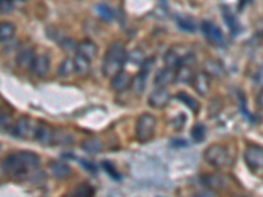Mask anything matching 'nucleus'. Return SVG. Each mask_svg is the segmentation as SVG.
<instances>
[{
    "instance_id": "obj_1",
    "label": "nucleus",
    "mask_w": 263,
    "mask_h": 197,
    "mask_svg": "<svg viewBox=\"0 0 263 197\" xmlns=\"http://www.w3.org/2000/svg\"><path fill=\"white\" fill-rule=\"evenodd\" d=\"M40 167V158L31 151H16L10 154L3 162L4 174L15 179H25Z\"/></svg>"
},
{
    "instance_id": "obj_2",
    "label": "nucleus",
    "mask_w": 263,
    "mask_h": 197,
    "mask_svg": "<svg viewBox=\"0 0 263 197\" xmlns=\"http://www.w3.org/2000/svg\"><path fill=\"white\" fill-rule=\"evenodd\" d=\"M126 60V51L124 45L120 42H115L108 47L103 60V74L107 78L116 77L118 73H121L122 67Z\"/></svg>"
},
{
    "instance_id": "obj_3",
    "label": "nucleus",
    "mask_w": 263,
    "mask_h": 197,
    "mask_svg": "<svg viewBox=\"0 0 263 197\" xmlns=\"http://www.w3.org/2000/svg\"><path fill=\"white\" fill-rule=\"evenodd\" d=\"M157 120L152 113H144L136 122V137L140 142H148L154 137Z\"/></svg>"
},
{
    "instance_id": "obj_4",
    "label": "nucleus",
    "mask_w": 263,
    "mask_h": 197,
    "mask_svg": "<svg viewBox=\"0 0 263 197\" xmlns=\"http://www.w3.org/2000/svg\"><path fill=\"white\" fill-rule=\"evenodd\" d=\"M204 157H206V161L215 168L229 167L232 163V158H230L228 150L225 147L219 146V145L209 147L204 154Z\"/></svg>"
},
{
    "instance_id": "obj_5",
    "label": "nucleus",
    "mask_w": 263,
    "mask_h": 197,
    "mask_svg": "<svg viewBox=\"0 0 263 197\" xmlns=\"http://www.w3.org/2000/svg\"><path fill=\"white\" fill-rule=\"evenodd\" d=\"M38 124L36 121L27 116L20 117L19 120L15 122L14 127H12V136L20 140H27V138H34L36 137V132H37Z\"/></svg>"
},
{
    "instance_id": "obj_6",
    "label": "nucleus",
    "mask_w": 263,
    "mask_h": 197,
    "mask_svg": "<svg viewBox=\"0 0 263 197\" xmlns=\"http://www.w3.org/2000/svg\"><path fill=\"white\" fill-rule=\"evenodd\" d=\"M196 64V58L192 53L180 60V63L175 69V81L180 83H189L192 82L196 74L193 71V66Z\"/></svg>"
},
{
    "instance_id": "obj_7",
    "label": "nucleus",
    "mask_w": 263,
    "mask_h": 197,
    "mask_svg": "<svg viewBox=\"0 0 263 197\" xmlns=\"http://www.w3.org/2000/svg\"><path fill=\"white\" fill-rule=\"evenodd\" d=\"M245 162L249 170L254 174L263 171V149L259 146H249L245 151Z\"/></svg>"
},
{
    "instance_id": "obj_8",
    "label": "nucleus",
    "mask_w": 263,
    "mask_h": 197,
    "mask_svg": "<svg viewBox=\"0 0 263 197\" xmlns=\"http://www.w3.org/2000/svg\"><path fill=\"white\" fill-rule=\"evenodd\" d=\"M188 54H191V51H189L187 47H183V46L171 47L165 55L166 64H167L169 69L175 70L176 67H178V64L180 63V60H182L184 57H187Z\"/></svg>"
},
{
    "instance_id": "obj_9",
    "label": "nucleus",
    "mask_w": 263,
    "mask_h": 197,
    "mask_svg": "<svg viewBox=\"0 0 263 197\" xmlns=\"http://www.w3.org/2000/svg\"><path fill=\"white\" fill-rule=\"evenodd\" d=\"M203 33L207 37V40L213 45H223L224 44V36L221 30L217 25H215L211 21H204L202 25Z\"/></svg>"
},
{
    "instance_id": "obj_10",
    "label": "nucleus",
    "mask_w": 263,
    "mask_h": 197,
    "mask_svg": "<svg viewBox=\"0 0 263 197\" xmlns=\"http://www.w3.org/2000/svg\"><path fill=\"white\" fill-rule=\"evenodd\" d=\"M171 95L166 88H157L149 96V104L153 108H163L169 104Z\"/></svg>"
},
{
    "instance_id": "obj_11",
    "label": "nucleus",
    "mask_w": 263,
    "mask_h": 197,
    "mask_svg": "<svg viewBox=\"0 0 263 197\" xmlns=\"http://www.w3.org/2000/svg\"><path fill=\"white\" fill-rule=\"evenodd\" d=\"M193 90L200 95V96H206L208 95V92L211 91V78L207 77L204 73H199L196 74L195 77H193L192 82Z\"/></svg>"
},
{
    "instance_id": "obj_12",
    "label": "nucleus",
    "mask_w": 263,
    "mask_h": 197,
    "mask_svg": "<svg viewBox=\"0 0 263 197\" xmlns=\"http://www.w3.org/2000/svg\"><path fill=\"white\" fill-rule=\"evenodd\" d=\"M54 129H51L49 125L40 122L34 138L42 145H54Z\"/></svg>"
},
{
    "instance_id": "obj_13",
    "label": "nucleus",
    "mask_w": 263,
    "mask_h": 197,
    "mask_svg": "<svg viewBox=\"0 0 263 197\" xmlns=\"http://www.w3.org/2000/svg\"><path fill=\"white\" fill-rule=\"evenodd\" d=\"M202 181L208 189H212V190L223 189V188L226 187V183H228L226 177L220 174L206 175V176L203 177Z\"/></svg>"
},
{
    "instance_id": "obj_14",
    "label": "nucleus",
    "mask_w": 263,
    "mask_h": 197,
    "mask_svg": "<svg viewBox=\"0 0 263 197\" xmlns=\"http://www.w3.org/2000/svg\"><path fill=\"white\" fill-rule=\"evenodd\" d=\"M174 81H175V70L166 67V69H162V70L158 71V74H157V77L154 79V83L158 88H165L167 86H170Z\"/></svg>"
},
{
    "instance_id": "obj_15",
    "label": "nucleus",
    "mask_w": 263,
    "mask_h": 197,
    "mask_svg": "<svg viewBox=\"0 0 263 197\" xmlns=\"http://www.w3.org/2000/svg\"><path fill=\"white\" fill-rule=\"evenodd\" d=\"M132 81H133V78L129 73H125V71H121V73H118L116 77L112 78V88L117 92H122L125 91L126 88H129L132 86Z\"/></svg>"
},
{
    "instance_id": "obj_16",
    "label": "nucleus",
    "mask_w": 263,
    "mask_h": 197,
    "mask_svg": "<svg viewBox=\"0 0 263 197\" xmlns=\"http://www.w3.org/2000/svg\"><path fill=\"white\" fill-rule=\"evenodd\" d=\"M78 54L82 55V57H85L86 59H88L90 62L96 58V54H98V47L96 45L90 40H85L82 41L81 44H78Z\"/></svg>"
},
{
    "instance_id": "obj_17",
    "label": "nucleus",
    "mask_w": 263,
    "mask_h": 197,
    "mask_svg": "<svg viewBox=\"0 0 263 197\" xmlns=\"http://www.w3.org/2000/svg\"><path fill=\"white\" fill-rule=\"evenodd\" d=\"M36 57H37V55H36L33 49H31V47L23 49L20 53L17 54V64H19V67H21V69H32L34 60H36Z\"/></svg>"
},
{
    "instance_id": "obj_18",
    "label": "nucleus",
    "mask_w": 263,
    "mask_h": 197,
    "mask_svg": "<svg viewBox=\"0 0 263 197\" xmlns=\"http://www.w3.org/2000/svg\"><path fill=\"white\" fill-rule=\"evenodd\" d=\"M49 170L53 174V176L57 177V179H64L71 175V167L69 164L63 163L61 161H53L49 163Z\"/></svg>"
},
{
    "instance_id": "obj_19",
    "label": "nucleus",
    "mask_w": 263,
    "mask_h": 197,
    "mask_svg": "<svg viewBox=\"0 0 263 197\" xmlns=\"http://www.w3.org/2000/svg\"><path fill=\"white\" fill-rule=\"evenodd\" d=\"M31 70L37 77H45L49 73V70H50V59L46 55H38V57H36V60H34Z\"/></svg>"
},
{
    "instance_id": "obj_20",
    "label": "nucleus",
    "mask_w": 263,
    "mask_h": 197,
    "mask_svg": "<svg viewBox=\"0 0 263 197\" xmlns=\"http://www.w3.org/2000/svg\"><path fill=\"white\" fill-rule=\"evenodd\" d=\"M204 74L209 78H217V79H220V78L224 77L225 71H224V67L217 60L207 59L204 62Z\"/></svg>"
},
{
    "instance_id": "obj_21",
    "label": "nucleus",
    "mask_w": 263,
    "mask_h": 197,
    "mask_svg": "<svg viewBox=\"0 0 263 197\" xmlns=\"http://www.w3.org/2000/svg\"><path fill=\"white\" fill-rule=\"evenodd\" d=\"M16 33V27L11 21H2L0 23V42H7Z\"/></svg>"
},
{
    "instance_id": "obj_22",
    "label": "nucleus",
    "mask_w": 263,
    "mask_h": 197,
    "mask_svg": "<svg viewBox=\"0 0 263 197\" xmlns=\"http://www.w3.org/2000/svg\"><path fill=\"white\" fill-rule=\"evenodd\" d=\"M148 71L145 70H141L135 78H133V81H132V88L135 91L136 94L140 95L144 92L145 90V84H146V78H148Z\"/></svg>"
},
{
    "instance_id": "obj_23",
    "label": "nucleus",
    "mask_w": 263,
    "mask_h": 197,
    "mask_svg": "<svg viewBox=\"0 0 263 197\" xmlns=\"http://www.w3.org/2000/svg\"><path fill=\"white\" fill-rule=\"evenodd\" d=\"M82 149L88 154H98L103 150V144L98 138H87L83 141Z\"/></svg>"
},
{
    "instance_id": "obj_24",
    "label": "nucleus",
    "mask_w": 263,
    "mask_h": 197,
    "mask_svg": "<svg viewBox=\"0 0 263 197\" xmlns=\"http://www.w3.org/2000/svg\"><path fill=\"white\" fill-rule=\"evenodd\" d=\"M74 66L75 73H78L79 75H87L90 69H91V62L88 59H86L85 57H82V55L77 54V57L74 58Z\"/></svg>"
},
{
    "instance_id": "obj_25",
    "label": "nucleus",
    "mask_w": 263,
    "mask_h": 197,
    "mask_svg": "<svg viewBox=\"0 0 263 197\" xmlns=\"http://www.w3.org/2000/svg\"><path fill=\"white\" fill-rule=\"evenodd\" d=\"M63 197H94V188L88 184H82Z\"/></svg>"
},
{
    "instance_id": "obj_26",
    "label": "nucleus",
    "mask_w": 263,
    "mask_h": 197,
    "mask_svg": "<svg viewBox=\"0 0 263 197\" xmlns=\"http://www.w3.org/2000/svg\"><path fill=\"white\" fill-rule=\"evenodd\" d=\"M176 99H178L179 101H182L183 104H186L187 107L192 110V112H195V113L199 112V109H200L199 101L195 100L192 96H189V95L186 94V92H179V94L176 95Z\"/></svg>"
},
{
    "instance_id": "obj_27",
    "label": "nucleus",
    "mask_w": 263,
    "mask_h": 197,
    "mask_svg": "<svg viewBox=\"0 0 263 197\" xmlns=\"http://www.w3.org/2000/svg\"><path fill=\"white\" fill-rule=\"evenodd\" d=\"M223 17L224 20H225L226 25H228V28H229V30L232 32L233 34L238 33V30H240V27H238V21H237V19L234 17V15L230 12L228 8H223Z\"/></svg>"
},
{
    "instance_id": "obj_28",
    "label": "nucleus",
    "mask_w": 263,
    "mask_h": 197,
    "mask_svg": "<svg viewBox=\"0 0 263 197\" xmlns=\"http://www.w3.org/2000/svg\"><path fill=\"white\" fill-rule=\"evenodd\" d=\"M58 73L62 78H69L71 77L73 74L75 73V66H74V59L71 58H66V59L62 60L61 66L58 69Z\"/></svg>"
},
{
    "instance_id": "obj_29",
    "label": "nucleus",
    "mask_w": 263,
    "mask_h": 197,
    "mask_svg": "<svg viewBox=\"0 0 263 197\" xmlns=\"http://www.w3.org/2000/svg\"><path fill=\"white\" fill-rule=\"evenodd\" d=\"M206 136H207V129L203 124L195 125L192 130H191V137H192V140L195 141L196 144L203 142L204 138H206Z\"/></svg>"
},
{
    "instance_id": "obj_30",
    "label": "nucleus",
    "mask_w": 263,
    "mask_h": 197,
    "mask_svg": "<svg viewBox=\"0 0 263 197\" xmlns=\"http://www.w3.org/2000/svg\"><path fill=\"white\" fill-rule=\"evenodd\" d=\"M96 10H98L99 16L103 17L104 20H113L115 15H113V12H112V10L108 7V6H105V4H99V6H96Z\"/></svg>"
},
{
    "instance_id": "obj_31",
    "label": "nucleus",
    "mask_w": 263,
    "mask_h": 197,
    "mask_svg": "<svg viewBox=\"0 0 263 197\" xmlns=\"http://www.w3.org/2000/svg\"><path fill=\"white\" fill-rule=\"evenodd\" d=\"M221 107H223V103H221V100H220L219 97L212 99V101L209 103V108H208L209 117H215L216 114H219V112L221 110Z\"/></svg>"
},
{
    "instance_id": "obj_32",
    "label": "nucleus",
    "mask_w": 263,
    "mask_h": 197,
    "mask_svg": "<svg viewBox=\"0 0 263 197\" xmlns=\"http://www.w3.org/2000/svg\"><path fill=\"white\" fill-rule=\"evenodd\" d=\"M178 25L180 29L186 30V32H195L196 30V24L193 23L192 20H189V19H178Z\"/></svg>"
},
{
    "instance_id": "obj_33",
    "label": "nucleus",
    "mask_w": 263,
    "mask_h": 197,
    "mask_svg": "<svg viewBox=\"0 0 263 197\" xmlns=\"http://www.w3.org/2000/svg\"><path fill=\"white\" fill-rule=\"evenodd\" d=\"M10 121H11L10 113L0 108V127L8 126V124H10Z\"/></svg>"
},
{
    "instance_id": "obj_34",
    "label": "nucleus",
    "mask_w": 263,
    "mask_h": 197,
    "mask_svg": "<svg viewBox=\"0 0 263 197\" xmlns=\"http://www.w3.org/2000/svg\"><path fill=\"white\" fill-rule=\"evenodd\" d=\"M103 167L105 168V171H107V172H108V174L111 175L115 180H118V179H120V174H118L117 171L115 170V167H113L111 163H108V162H104V163H103Z\"/></svg>"
},
{
    "instance_id": "obj_35",
    "label": "nucleus",
    "mask_w": 263,
    "mask_h": 197,
    "mask_svg": "<svg viewBox=\"0 0 263 197\" xmlns=\"http://www.w3.org/2000/svg\"><path fill=\"white\" fill-rule=\"evenodd\" d=\"M254 84L263 88V64L256 71L255 77H254Z\"/></svg>"
},
{
    "instance_id": "obj_36",
    "label": "nucleus",
    "mask_w": 263,
    "mask_h": 197,
    "mask_svg": "<svg viewBox=\"0 0 263 197\" xmlns=\"http://www.w3.org/2000/svg\"><path fill=\"white\" fill-rule=\"evenodd\" d=\"M12 8H14V4L11 3V2L0 0V14H10Z\"/></svg>"
},
{
    "instance_id": "obj_37",
    "label": "nucleus",
    "mask_w": 263,
    "mask_h": 197,
    "mask_svg": "<svg viewBox=\"0 0 263 197\" xmlns=\"http://www.w3.org/2000/svg\"><path fill=\"white\" fill-rule=\"evenodd\" d=\"M195 197H217V196L213 193L212 190H204V192H200V193L196 194Z\"/></svg>"
},
{
    "instance_id": "obj_38",
    "label": "nucleus",
    "mask_w": 263,
    "mask_h": 197,
    "mask_svg": "<svg viewBox=\"0 0 263 197\" xmlns=\"http://www.w3.org/2000/svg\"><path fill=\"white\" fill-rule=\"evenodd\" d=\"M256 103H258V105H259L260 108H263V88L260 90L259 95H258V97H256Z\"/></svg>"
}]
</instances>
